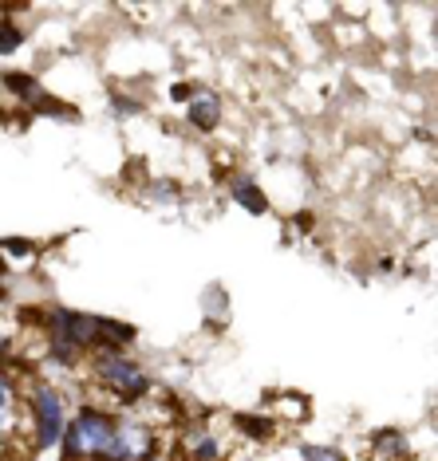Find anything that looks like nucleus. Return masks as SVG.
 <instances>
[{
    "instance_id": "obj_11",
    "label": "nucleus",
    "mask_w": 438,
    "mask_h": 461,
    "mask_svg": "<svg viewBox=\"0 0 438 461\" xmlns=\"http://www.w3.org/2000/svg\"><path fill=\"white\" fill-rule=\"evenodd\" d=\"M190 446H194V461H214L217 457V442L210 434H194Z\"/></svg>"
},
{
    "instance_id": "obj_10",
    "label": "nucleus",
    "mask_w": 438,
    "mask_h": 461,
    "mask_svg": "<svg viewBox=\"0 0 438 461\" xmlns=\"http://www.w3.org/2000/svg\"><path fill=\"white\" fill-rule=\"evenodd\" d=\"M8 411H13V383L0 371V446H5V426H8Z\"/></svg>"
},
{
    "instance_id": "obj_2",
    "label": "nucleus",
    "mask_w": 438,
    "mask_h": 461,
    "mask_svg": "<svg viewBox=\"0 0 438 461\" xmlns=\"http://www.w3.org/2000/svg\"><path fill=\"white\" fill-rule=\"evenodd\" d=\"M96 379L123 402H134L151 391V375L134 359H127V351H96Z\"/></svg>"
},
{
    "instance_id": "obj_14",
    "label": "nucleus",
    "mask_w": 438,
    "mask_h": 461,
    "mask_svg": "<svg viewBox=\"0 0 438 461\" xmlns=\"http://www.w3.org/2000/svg\"><path fill=\"white\" fill-rule=\"evenodd\" d=\"M170 95H174V99H178V103H190V95H194V87H190V83H178V87H174V91H170Z\"/></svg>"
},
{
    "instance_id": "obj_8",
    "label": "nucleus",
    "mask_w": 438,
    "mask_h": 461,
    "mask_svg": "<svg viewBox=\"0 0 438 461\" xmlns=\"http://www.w3.org/2000/svg\"><path fill=\"white\" fill-rule=\"evenodd\" d=\"M233 422H237V429H245V434H253L257 442H269V434H273V422H269V418H249V414H237Z\"/></svg>"
},
{
    "instance_id": "obj_5",
    "label": "nucleus",
    "mask_w": 438,
    "mask_h": 461,
    "mask_svg": "<svg viewBox=\"0 0 438 461\" xmlns=\"http://www.w3.org/2000/svg\"><path fill=\"white\" fill-rule=\"evenodd\" d=\"M186 119H190L194 131H214L222 122V99L214 91H194L190 107H186Z\"/></svg>"
},
{
    "instance_id": "obj_4",
    "label": "nucleus",
    "mask_w": 438,
    "mask_h": 461,
    "mask_svg": "<svg viewBox=\"0 0 438 461\" xmlns=\"http://www.w3.org/2000/svg\"><path fill=\"white\" fill-rule=\"evenodd\" d=\"M154 457V434L139 422H119L114 429L111 461H151Z\"/></svg>"
},
{
    "instance_id": "obj_13",
    "label": "nucleus",
    "mask_w": 438,
    "mask_h": 461,
    "mask_svg": "<svg viewBox=\"0 0 438 461\" xmlns=\"http://www.w3.org/2000/svg\"><path fill=\"white\" fill-rule=\"evenodd\" d=\"M5 249H8V253H16V257L32 253V245H28V240H5Z\"/></svg>"
},
{
    "instance_id": "obj_12",
    "label": "nucleus",
    "mask_w": 438,
    "mask_h": 461,
    "mask_svg": "<svg viewBox=\"0 0 438 461\" xmlns=\"http://www.w3.org/2000/svg\"><path fill=\"white\" fill-rule=\"evenodd\" d=\"M300 454H305V461H340L336 449H316V446H305V449H300Z\"/></svg>"
},
{
    "instance_id": "obj_3",
    "label": "nucleus",
    "mask_w": 438,
    "mask_h": 461,
    "mask_svg": "<svg viewBox=\"0 0 438 461\" xmlns=\"http://www.w3.org/2000/svg\"><path fill=\"white\" fill-rule=\"evenodd\" d=\"M28 406H32V426H36V449H51L59 446V438H64V406L68 398L56 391V386L40 383L32 386V398H28Z\"/></svg>"
},
{
    "instance_id": "obj_9",
    "label": "nucleus",
    "mask_w": 438,
    "mask_h": 461,
    "mask_svg": "<svg viewBox=\"0 0 438 461\" xmlns=\"http://www.w3.org/2000/svg\"><path fill=\"white\" fill-rule=\"evenodd\" d=\"M20 44H24V32H20L13 20H0V56H13Z\"/></svg>"
},
{
    "instance_id": "obj_6",
    "label": "nucleus",
    "mask_w": 438,
    "mask_h": 461,
    "mask_svg": "<svg viewBox=\"0 0 438 461\" xmlns=\"http://www.w3.org/2000/svg\"><path fill=\"white\" fill-rule=\"evenodd\" d=\"M229 194H233V202L245 209V213H269V197L260 194V185L253 177H233V185H229Z\"/></svg>"
},
{
    "instance_id": "obj_1",
    "label": "nucleus",
    "mask_w": 438,
    "mask_h": 461,
    "mask_svg": "<svg viewBox=\"0 0 438 461\" xmlns=\"http://www.w3.org/2000/svg\"><path fill=\"white\" fill-rule=\"evenodd\" d=\"M114 429H119V422L107 411L83 406L64 426V438H59L64 442V461H111Z\"/></svg>"
},
{
    "instance_id": "obj_15",
    "label": "nucleus",
    "mask_w": 438,
    "mask_h": 461,
    "mask_svg": "<svg viewBox=\"0 0 438 461\" xmlns=\"http://www.w3.org/2000/svg\"><path fill=\"white\" fill-rule=\"evenodd\" d=\"M114 111H127V114H134V111H139V103H134V99H114Z\"/></svg>"
},
{
    "instance_id": "obj_7",
    "label": "nucleus",
    "mask_w": 438,
    "mask_h": 461,
    "mask_svg": "<svg viewBox=\"0 0 438 461\" xmlns=\"http://www.w3.org/2000/svg\"><path fill=\"white\" fill-rule=\"evenodd\" d=\"M5 91H13L16 99H24V103H36L44 99V87L32 79V76H24V71H5Z\"/></svg>"
}]
</instances>
